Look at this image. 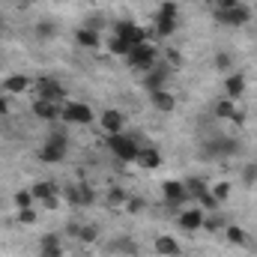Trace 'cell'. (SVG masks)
Instances as JSON below:
<instances>
[{"mask_svg": "<svg viewBox=\"0 0 257 257\" xmlns=\"http://www.w3.org/2000/svg\"><path fill=\"white\" fill-rule=\"evenodd\" d=\"M66 150H69V141H66V132H51L48 135V141L39 147V153H36V159L42 162V165H57V162H63L66 159Z\"/></svg>", "mask_w": 257, "mask_h": 257, "instance_id": "cell-1", "label": "cell"}, {"mask_svg": "<svg viewBox=\"0 0 257 257\" xmlns=\"http://www.w3.org/2000/svg\"><path fill=\"white\" fill-rule=\"evenodd\" d=\"M126 63L132 69H141V72H150L153 66L159 63V48L153 42H141V45H132L126 54Z\"/></svg>", "mask_w": 257, "mask_h": 257, "instance_id": "cell-2", "label": "cell"}, {"mask_svg": "<svg viewBox=\"0 0 257 257\" xmlns=\"http://www.w3.org/2000/svg\"><path fill=\"white\" fill-rule=\"evenodd\" d=\"M105 147H108V153H114L120 162H135V159H138V153H141L138 141H135L132 135H126V132H120V135H108Z\"/></svg>", "mask_w": 257, "mask_h": 257, "instance_id": "cell-3", "label": "cell"}, {"mask_svg": "<svg viewBox=\"0 0 257 257\" xmlns=\"http://www.w3.org/2000/svg\"><path fill=\"white\" fill-rule=\"evenodd\" d=\"M239 153V141H233V138H224V135H218V138H209L203 147H200V156L206 159V162H212V159H221V156H236Z\"/></svg>", "mask_w": 257, "mask_h": 257, "instance_id": "cell-4", "label": "cell"}, {"mask_svg": "<svg viewBox=\"0 0 257 257\" xmlns=\"http://www.w3.org/2000/svg\"><path fill=\"white\" fill-rule=\"evenodd\" d=\"M212 15H215L218 24H227V27H242V24L251 21V9L242 6V3H236L230 9H212Z\"/></svg>", "mask_w": 257, "mask_h": 257, "instance_id": "cell-5", "label": "cell"}, {"mask_svg": "<svg viewBox=\"0 0 257 257\" xmlns=\"http://www.w3.org/2000/svg\"><path fill=\"white\" fill-rule=\"evenodd\" d=\"M60 120L63 123H75V126H87V123H93V108L84 105V102H63Z\"/></svg>", "mask_w": 257, "mask_h": 257, "instance_id": "cell-6", "label": "cell"}, {"mask_svg": "<svg viewBox=\"0 0 257 257\" xmlns=\"http://www.w3.org/2000/svg\"><path fill=\"white\" fill-rule=\"evenodd\" d=\"M33 87H36V99H48V102H63L66 99V90L57 78H36Z\"/></svg>", "mask_w": 257, "mask_h": 257, "instance_id": "cell-7", "label": "cell"}, {"mask_svg": "<svg viewBox=\"0 0 257 257\" xmlns=\"http://www.w3.org/2000/svg\"><path fill=\"white\" fill-rule=\"evenodd\" d=\"M177 30V3H162L156 15V36H171Z\"/></svg>", "mask_w": 257, "mask_h": 257, "instance_id": "cell-8", "label": "cell"}, {"mask_svg": "<svg viewBox=\"0 0 257 257\" xmlns=\"http://www.w3.org/2000/svg\"><path fill=\"white\" fill-rule=\"evenodd\" d=\"M114 36L126 39L128 45L150 42V30H144V27H138V24H132V21H117V24H114Z\"/></svg>", "mask_w": 257, "mask_h": 257, "instance_id": "cell-9", "label": "cell"}, {"mask_svg": "<svg viewBox=\"0 0 257 257\" xmlns=\"http://www.w3.org/2000/svg\"><path fill=\"white\" fill-rule=\"evenodd\" d=\"M33 114L45 123H57L63 114V102H48V99H36L33 102Z\"/></svg>", "mask_w": 257, "mask_h": 257, "instance_id": "cell-10", "label": "cell"}, {"mask_svg": "<svg viewBox=\"0 0 257 257\" xmlns=\"http://www.w3.org/2000/svg\"><path fill=\"white\" fill-rule=\"evenodd\" d=\"M203 218H206V212H203L200 206H194V209H183V212L177 215V224H180L186 233H194V230L203 227Z\"/></svg>", "mask_w": 257, "mask_h": 257, "instance_id": "cell-11", "label": "cell"}, {"mask_svg": "<svg viewBox=\"0 0 257 257\" xmlns=\"http://www.w3.org/2000/svg\"><path fill=\"white\" fill-rule=\"evenodd\" d=\"M99 126L105 128V135H120V132L126 128V117H123L117 108H108V111H102Z\"/></svg>", "mask_w": 257, "mask_h": 257, "instance_id": "cell-12", "label": "cell"}, {"mask_svg": "<svg viewBox=\"0 0 257 257\" xmlns=\"http://www.w3.org/2000/svg\"><path fill=\"white\" fill-rule=\"evenodd\" d=\"M162 194H165V200H168L171 206H180L183 200H189L186 183H180V180H168V183L162 186Z\"/></svg>", "mask_w": 257, "mask_h": 257, "instance_id": "cell-13", "label": "cell"}, {"mask_svg": "<svg viewBox=\"0 0 257 257\" xmlns=\"http://www.w3.org/2000/svg\"><path fill=\"white\" fill-rule=\"evenodd\" d=\"M168 72H171V66H159V63H156L150 72H147V78H144V87H147L150 93H156V90H165Z\"/></svg>", "mask_w": 257, "mask_h": 257, "instance_id": "cell-14", "label": "cell"}, {"mask_svg": "<svg viewBox=\"0 0 257 257\" xmlns=\"http://www.w3.org/2000/svg\"><path fill=\"white\" fill-rule=\"evenodd\" d=\"M153 251L162 257H177L180 254V242L174 239V236H168V233H162V236H156L153 239Z\"/></svg>", "mask_w": 257, "mask_h": 257, "instance_id": "cell-15", "label": "cell"}, {"mask_svg": "<svg viewBox=\"0 0 257 257\" xmlns=\"http://www.w3.org/2000/svg\"><path fill=\"white\" fill-rule=\"evenodd\" d=\"M224 93H227V99H239L242 93H245V75H239V72H230V75H224Z\"/></svg>", "mask_w": 257, "mask_h": 257, "instance_id": "cell-16", "label": "cell"}, {"mask_svg": "<svg viewBox=\"0 0 257 257\" xmlns=\"http://www.w3.org/2000/svg\"><path fill=\"white\" fill-rule=\"evenodd\" d=\"M150 102H153V108L162 111V114H168V111L177 108V96H174L171 90H156V93H150Z\"/></svg>", "mask_w": 257, "mask_h": 257, "instance_id": "cell-17", "label": "cell"}, {"mask_svg": "<svg viewBox=\"0 0 257 257\" xmlns=\"http://www.w3.org/2000/svg\"><path fill=\"white\" fill-rule=\"evenodd\" d=\"M144 171H156L159 165H162V156H159V150L156 147H141V153H138V159H135Z\"/></svg>", "mask_w": 257, "mask_h": 257, "instance_id": "cell-18", "label": "cell"}, {"mask_svg": "<svg viewBox=\"0 0 257 257\" xmlns=\"http://www.w3.org/2000/svg\"><path fill=\"white\" fill-rule=\"evenodd\" d=\"M30 78L27 75H9L6 81H3V93H9V96H15V93H24V90H30Z\"/></svg>", "mask_w": 257, "mask_h": 257, "instance_id": "cell-19", "label": "cell"}, {"mask_svg": "<svg viewBox=\"0 0 257 257\" xmlns=\"http://www.w3.org/2000/svg\"><path fill=\"white\" fill-rule=\"evenodd\" d=\"M39 251H42V257H63L60 236H57V233H45L42 242H39Z\"/></svg>", "mask_w": 257, "mask_h": 257, "instance_id": "cell-20", "label": "cell"}, {"mask_svg": "<svg viewBox=\"0 0 257 257\" xmlns=\"http://www.w3.org/2000/svg\"><path fill=\"white\" fill-rule=\"evenodd\" d=\"M75 42L84 45V48H99V45H102V36H99L93 27H81V30L75 33Z\"/></svg>", "mask_w": 257, "mask_h": 257, "instance_id": "cell-21", "label": "cell"}, {"mask_svg": "<svg viewBox=\"0 0 257 257\" xmlns=\"http://www.w3.org/2000/svg\"><path fill=\"white\" fill-rule=\"evenodd\" d=\"M212 111H215V117H218V120H233L239 108H236V102H233V99H221V102H215V108H212Z\"/></svg>", "mask_w": 257, "mask_h": 257, "instance_id": "cell-22", "label": "cell"}, {"mask_svg": "<svg viewBox=\"0 0 257 257\" xmlns=\"http://www.w3.org/2000/svg\"><path fill=\"white\" fill-rule=\"evenodd\" d=\"M30 194H33V200H45V197H54V194H60V189H57V183H36L33 189H30Z\"/></svg>", "mask_w": 257, "mask_h": 257, "instance_id": "cell-23", "label": "cell"}, {"mask_svg": "<svg viewBox=\"0 0 257 257\" xmlns=\"http://www.w3.org/2000/svg\"><path fill=\"white\" fill-rule=\"evenodd\" d=\"M224 236H227V242H233V245H248V242H251L248 233H245L239 224H227V227H224Z\"/></svg>", "mask_w": 257, "mask_h": 257, "instance_id": "cell-24", "label": "cell"}, {"mask_svg": "<svg viewBox=\"0 0 257 257\" xmlns=\"http://www.w3.org/2000/svg\"><path fill=\"white\" fill-rule=\"evenodd\" d=\"M108 251H114V254H138V242L135 239H128V236H123V239H117V242H111V248Z\"/></svg>", "mask_w": 257, "mask_h": 257, "instance_id": "cell-25", "label": "cell"}, {"mask_svg": "<svg viewBox=\"0 0 257 257\" xmlns=\"http://www.w3.org/2000/svg\"><path fill=\"white\" fill-rule=\"evenodd\" d=\"M128 194L120 189V186H114V189H108V194H105V206H111V209H117V206H126Z\"/></svg>", "mask_w": 257, "mask_h": 257, "instance_id": "cell-26", "label": "cell"}, {"mask_svg": "<svg viewBox=\"0 0 257 257\" xmlns=\"http://www.w3.org/2000/svg\"><path fill=\"white\" fill-rule=\"evenodd\" d=\"M105 48H108L111 54H117V57H126L132 45H128L126 39H120V36H114V33H111V36H108V42H105Z\"/></svg>", "mask_w": 257, "mask_h": 257, "instance_id": "cell-27", "label": "cell"}, {"mask_svg": "<svg viewBox=\"0 0 257 257\" xmlns=\"http://www.w3.org/2000/svg\"><path fill=\"white\" fill-rule=\"evenodd\" d=\"M75 239H78V242H84V245H93V242L99 239V227H96V224H81Z\"/></svg>", "mask_w": 257, "mask_h": 257, "instance_id": "cell-28", "label": "cell"}, {"mask_svg": "<svg viewBox=\"0 0 257 257\" xmlns=\"http://www.w3.org/2000/svg\"><path fill=\"white\" fill-rule=\"evenodd\" d=\"M197 200H200V209H203V212H218V206H221V203L212 197V192H203Z\"/></svg>", "mask_w": 257, "mask_h": 257, "instance_id": "cell-29", "label": "cell"}, {"mask_svg": "<svg viewBox=\"0 0 257 257\" xmlns=\"http://www.w3.org/2000/svg\"><path fill=\"white\" fill-rule=\"evenodd\" d=\"M33 33H36V36H39V39H51V36H54V33H57V27H54V24H51V21H39V24H36V27H33Z\"/></svg>", "mask_w": 257, "mask_h": 257, "instance_id": "cell-30", "label": "cell"}, {"mask_svg": "<svg viewBox=\"0 0 257 257\" xmlns=\"http://www.w3.org/2000/svg\"><path fill=\"white\" fill-rule=\"evenodd\" d=\"M221 227H227V221H224L221 215H206V218H203V230L215 233V230H221Z\"/></svg>", "mask_w": 257, "mask_h": 257, "instance_id": "cell-31", "label": "cell"}, {"mask_svg": "<svg viewBox=\"0 0 257 257\" xmlns=\"http://www.w3.org/2000/svg\"><path fill=\"white\" fill-rule=\"evenodd\" d=\"M242 183H245V186H254L257 183V162H248V165L242 168Z\"/></svg>", "mask_w": 257, "mask_h": 257, "instance_id": "cell-32", "label": "cell"}, {"mask_svg": "<svg viewBox=\"0 0 257 257\" xmlns=\"http://www.w3.org/2000/svg\"><path fill=\"white\" fill-rule=\"evenodd\" d=\"M78 192H81V206H90V203H96V194H93V189H90L87 183H78Z\"/></svg>", "mask_w": 257, "mask_h": 257, "instance_id": "cell-33", "label": "cell"}, {"mask_svg": "<svg viewBox=\"0 0 257 257\" xmlns=\"http://www.w3.org/2000/svg\"><path fill=\"white\" fill-rule=\"evenodd\" d=\"M230 66H233V60H230V54H215V69L218 72H224V75H230Z\"/></svg>", "mask_w": 257, "mask_h": 257, "instance_id": "cell-34", "label": "cell"}, {"mask_svg": "<svg viewBox=\"0 0 257 257\" xmlns=\"http://www.w3.org/2000/svg\"><path fill=\"white\" fill-rule=\"evenodd\" d=\"M63 197H66V203L81 206V192H78V183H75V186H69V189H63Z\"/></svg>", "mask_w": 257, "mask_h": 257, "instance_id": "cell-35", "label": "cell"}, {"mask_svg": "<svg viewBox=\"0 0 257 257\" xmlns=\"http://www.w3.org/2000/svg\"><path fill=\"white\" fill-rule=\"evenodd\" d=\"M33 203H36V200H33L30 189H27V192H18V194H15V206H18V209H27V206H33Z\"/></svg>", "mask_w": 257, "mask_h": 257, "instance_id": "cell-36", "label": "cell"}, {"mask_svg": "<svg viewBox=\"0 0 257 257\" xmlns=\"http://www.w3.org/2000/svg\"><path fill=\"white\" fill-rule=\"evenodd\" d=\"M18 224H36V209H33V206L18 209Z\"/></svg>", "mask_w": 257, "mask_h": 257, "instance_id": "cell-37", "label": "cell"}, {"mask_svg": "<svg viewBox=\"0 0 257 257\" xmlns=\"http://www.w3.org/2000/svg\"><path fill=\"white\" fill-rule=\"evenodd\" d=\"M212 197H215L218 203H221V200H227V197H230V183H218V186L212 189Z\"/></svg>", "mask_w": 257, "mask_h": 257, "instance_id": "cell-38", "label": "cell"}, {"mask_svg": "<svg viewBox=\"0 0 257 257\" xmlns=\"http://www.w3.org/2000/svg\"><path fill=\"white\" fill-rule=\"evenodd\" d=\"M144 206H147V200H144V197H128V200H126L128 212H144Z\"/></svg>", "mask_w": 257, "mask_h": 257, "instance_id": "cell-39", "label": "cell"}, {"mask_svg": "<svg viewBox=\"0 0 257 257\" xmlns=\"http://www.w3.org/2000/svg\"><path fill=\"white\" fill-rule=\"evenodd\" d=\"M165 60H168V66H171V69H174V66L183 63V54H180L177 48H168V51H165Z\"/></svg>", "mask_w": 257, "mask_h": 257, "instance_id": "cell-40", "label": "cell"}, {"mask_svg": "<svg viewBox=\"0 0 257 257\" xmlns=\"http://www.w3.org/2000/svg\"><path fill=\"white\" fill-rule=\"evenodd\" d=\"M206 3H212L215 9H230V6H236L239 0H206Z\"/></svg>", "mask_w": 257, "mask_h": 257, "instance_id": "cell-41", "label": "cell"}, {"mask_svg": "<svg viewBox=\"0 0 257 257\" xmlns=\"http://www.w3.org/2000/svg\"><path fill=\"white\" fill-rule=\"evenodd\" d=\"M42 203H45V209H57V206H60V194H54V197H45Z\"/></svg>", "mask_w": 257, "mask_h": 257, "instance_id": "cell-42", "label": "cell"}, {"mask_svg": "<svg viewBox=\"0 0 257 257\" xmlns=\"http://www.w3.org/2000/svg\"><path fill=\"white\" fill-rule=\"evenodd\" d=\"M9 114V96H0V117Z\"/></svg>", "mask_w": 257, "mask_h": 257, "instance_id": "cell-43", "label": "cell"}, {"mask_svg": "<svg viewBox=\"0 0 257 257\" xmlns=\"http://www.w3.org/2000/svg\"><path fill=\"white\" fill-rule=\"evenodd\" d=\"M230 123H236V126H242V123H245V114H242V111H236V117H233Z\"/></svg>", "mask_w": 257, "mask_h": 257, "instance_id": "cell-44", "label": "cell"}, {"mask_svg": "<svg viewBox=\"0 0 257 257\" xmlns=\"http://www.w3.org/2000/svg\"><path fill=\"white\" fill-rule=\"evenodd\" d=\"M78 227H81V224H78V221H72V224L66 227V230H69V236H78Z\"/></svg>", "mask_w": 257, "mask_h": 257, "instance_id": "cell-45", "label": "cell"}]
</instances>
